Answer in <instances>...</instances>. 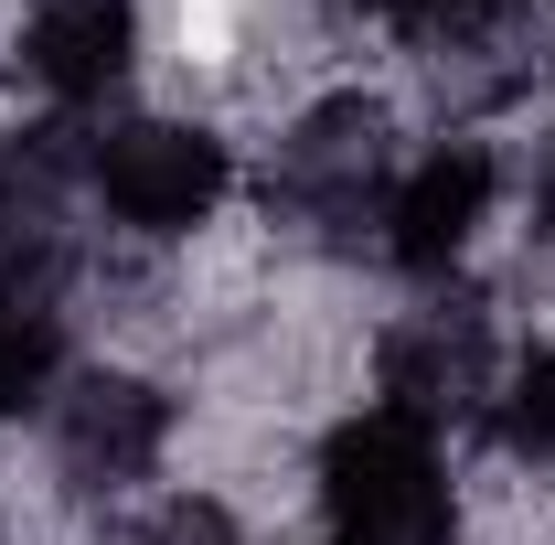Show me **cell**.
Returning <instances> with one entry per match:
<instances>
[{
    "instance_id": "1",
    "label": "cell",
    "mask_w": 555,
    "mask_h": 545,
    "mask_svg": "<svg viewBox=\"0 0 555 545\" xmlns=\"http://www.w3.org/2000/svg\"><path fill=\"white\" fill-rule=\"evenodd\" d=\"M321 492H332V535H343V545H449V481H438V449H427V428L396 417V407L332 439Z\"/></svg>"
},
{
    "instance_id": "2",
    "label": "cell",
    "mask_w": 555,
    "mask_h": 545,
    "mask_svg": "<svg viewBox=\"0 0 555 545\" xmlns=\"http://www.w3.org/2000/svg\"><path fill=\"white\" fill-rule=\"evenodd\" d=\"M96 193L107 214H129L150 236H171V225H204L214 193H224V139L204 129H171V118H139L96 150Z\"/></svg>"
},
{
    "instance_id": "3",
    "label": "cell",
    "mask_w": 555,
    "mask_h": 545,
    "mask_svg": "<svg viewBox=\"0 0 555 545\" xmlns=\"http://www.w3.org/2000/svg\"><path fill=\"white\" fill-rule=\"evenodd\" d=\"M374 172H385V118L363 97H332L278 139V204L310 225H352L374 204Z\"/></svg>"
},
{
    "instance_id": "4",
    "label": "cell",
    "mask_w": 555,
    "mask_h": 545,
    "mask_svg": "<svg viewBox=\"0 0 555 545\" xmlns=\"http://www.w3.org/2000/svg\"><path fill=\"white\" fill-rule=\"evenodd\" d=\"M160 428H171V407L150 396V385H129V375H86L65 396V471L75 481H139L150 460H160Z\"/></svg>"
},
{
    "instance_id": "5",
    "label": "cell",
    "mask_w": 555,
    "mask_h": 545,
    "mask_svg": "<svg viewBox=\"0 0 555 545\" xmlns=\"http://www.w3.org/2000/svg\"><path fill=\"white\" fill-rule=\"evenodd\" d=\"M22 65L54 97H107L129 75V11L118 0H43L33 33H22Z\"/></svg>"
},
{
    "instance_id": "6",
    "label": "cell",
    "mask_w": 555,
    "mask_h": 545,
    "mask_svg": "<svg viewBox=\"0 0 555 545\" xmlns=\"http://www.w3.org/2000/svg\"><path fill=\"white\" fill-rule=\"evenodd\" d=\"M481 214H491V161L481 150H438L427 172H406V193H396V257L406 268H449Z\"/></svg>"
},
{
    "instance_id": "7",
    "label": "cell",
    "mask_w": 555,
    "mask_h": 545,
    "mask_svg": "<svg viewBox=\"0 0 555 545\" xmlns=\"http://www.w3.org/2000/svg\"><path fill=\"white\" fill-rule=\"evenodd\" d=\"M470 385H481V332H449V321H427V332H396L385 342V396L396 417H449L470 407Z\"/></svg>"
},
{
    "instance_id": "8",
    "label": "cell",
    "mask_w": 555,
    "mask_h": 545,
    "mask_svg": "<svg viewBox=\"0 0 555 545\" xmlns=\"http://www.w3.org/2000/svg\"><path fill=\"white\" fill-rule=\"evenodd\" d=\"M54 268H65V225H54V193H43V161L0 150V289H22L43 310Z\"/></svg>"
},
{
    "instance_id": "9",
    "label": "cell",
    "mask_w": 555,
    "mask_h": 545,
    "mask_svg": "<svg viewBox=\"0 0 555 545\" xmlns=\"http://www.w3.org/2000/svg\"><path fill=\"white\" fill-rule=\"evenodd\" d=\"M43 385H54V321L33 300H0V417L22 396H43Z\"/></svg>"
},
{
    "instance_id": "10",
    "label": "cell",
    "mask_w": 555,
    "mask_h": 545,
    "mask_svg": "<svg viewBox=\"0 0 555 545\" xmlns=\"http://www.w3.org/2000/svg\"><path fill=\"white\" fill-rule=\"evenodd\" d=\"M502 439H513L524 460H555V353H534V364L513 375V396H502Z\"/></svg>"
},
{
    "instance_id": "11",
    "label": "cell",
    "mask_w": 555,
    "mask_h": 545,
    "mask_svg": "<svg viewBox=\"0 0 555 545\" xmlns=\"http://www.w3.org/2000/svg\"><path fill=\"white\" fill-rule=\"evenodd\" d=\"M545 225H555V161H545Z\"/></svg>"
}]
</instances>
